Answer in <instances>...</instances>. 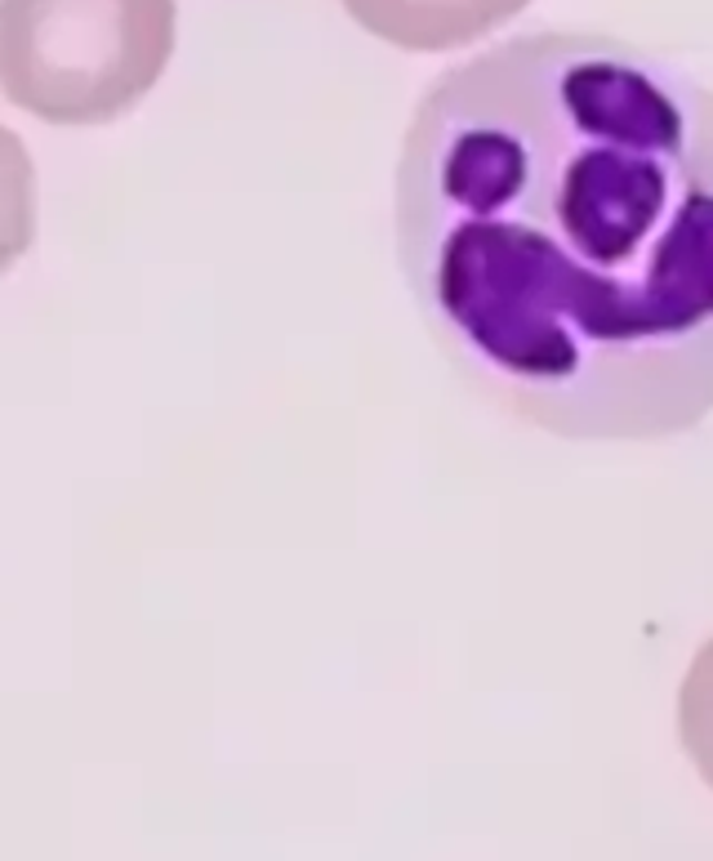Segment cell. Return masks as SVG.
Segmentation results:
<instances>
[{
	"label": "cell",
	"mask_w": 713,
	"mask_h": 861,
	"mask_svg": "<svg viewBox=\"0 0 713 861\" xmlns=\"http://www.w3.org/2000/svg\"><path fill=\"white\" fill-rule=\"evenodd\" d=\"M402 277L446 362L575 443L713 415V89L598 32L446 67L393 183Z\"/></svg>",
	"instance_id": "1"
},
{
	"label": "cell",
	"mask_w": 713,
	"mask_h": 861,
	"mask_svg": "<svg viewBox=\"0 0 713 861\" xmlns=\"http://www.w3.org/2000/svg\"><path fill=\"white\" fill-rule=\"evenodd\" d=\"M174 54V0H0V94L50 126H107Z\"/></svg>",
	"instance_id": "2"
},
{
	"label": "cell",
	"mask_w": 713,
	"mask_h": 861,
	"mask_svg": "<svg viewBox=\"0 0 713 861\" xmlns=\"http://www.w3.org/2000/svg\"><path fill=\"white\" fill-rule=\"evenodd\" d=\"M348 19L411 54H446L518 19L531 0H339Z\"/></svg>",
	"instance_id": "3"
},
{
	"label": "cell",
	"mask_w": 713,
	"mask_h": 861,
	"mask_svg": "<svg viewBox=\"0 0 713 861\" xmlns=\"http://www.w3.org/2000/svg\"><path fill=\"white\" fill-rule=\"evenodd\" d=\"M36 242V166L28 144L0 126V273H10Z\"/></svg>",
	"instance_id": "4"
},
{
	"label": "cell",
	"mask_w": 713,
	"mask_h": 861,
	"mask_svg": "<svg viewBox=\"0 0 713 861\" xmlns=\"http://www.w3.org/2000/svg\"><path fill=\"white\" fill-rule=\"evenodd\" d=\"M678 732L687 755L695 759L700 777L713 786V638L700 642V652L678 692Z\"/></svg>",
	"instance_id": "5"
}]
</instances>
